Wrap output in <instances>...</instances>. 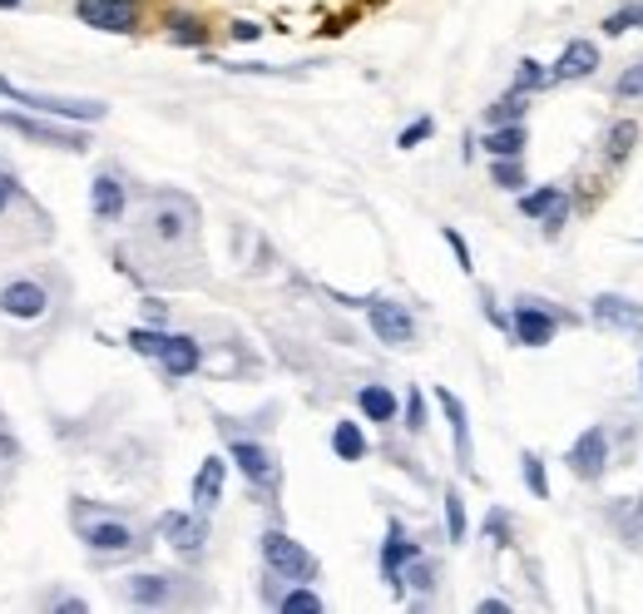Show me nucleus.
Returning <instances> with one entry per match:
<instances>
[{"mask_svg":"<svg viewBox=\"0 0 643 614\" xmlns=\"http://www.w3.org/2000/svg\"><path fill=\"white\" fill-rule=\"evenodd\" d=\"M144 317H148V322H154V327H164V322H168L164 297H144Z\"/></svg>","mask_w":643,"mask_h":614,"instance_id":"nucleus-44","label":"nucleus"},{"mask_svg":"<svg viewBox=\"0 0 643 614\" xmlns=\"http://www.w3.org/2000/svg\"><path fill=\"white\" fill-rule=\"evenodd\" d=\"M564 461H569V471L579 475V481H599V475L609 471V431H603V426H589V431L569 446Z\"/></svg>","mask_w":643,"mask_h":614,"instance_id":"nucleus-16","label":"nucleus"},{"mask_svg":"<svg viewBox=\"0 0 643 614\" xmlns=\"http://www.w3.org/2000/svg\"><path fill=\"white\" fill-rule=\"evenodd\" d=\"M223 481H228V461L223 456H208L193 475V511H203V515L213 511V505L223 501Z\"/></svg>","mask_w":643,"mask_h":614,"instance_id":"nucleus-21","label":"nucleus"},{"mask_svg":"<svg viewBox=\"0 0 643 614\" xmlns=\"http://www.w3.org/2000/svg\"><path fill=\"white\" fill-rule=\"evenodd\" d=\"M114 590H119V600L134 604V610H168V604H184V574L138 570V574H124Z\"/></svg>","mask_w":643,"mask_h":614,"instance_id":"nucleus-6","label":"nucleus"},{"mask_svg":"<svg viewBox=\"0 0 643 614\" xmlns=\"http://www.w3.org/2000/svg\"><path fill=\"white\" fill-rule=\"evenodd\" d=\"M228 35H233V40H243V45H247V40H257V35H263V25H257V20H233V25H228Z\"/></svg>","mask_w":643,"mask_h":614,"instance_id":"nucleus-42","label":"nucleus"},{"mask_svg":"<svg viewBox=\"0 0 643 614\" xmlns=\"http://www.w3.org/2000/svg\"><path fill=\"white\" fill-rule=\"evenodd\" d=\"M0 95L20 109H35V114H49V119H65V124H99L109 114L104 99H69V95H45V89H20L10 79H0Z\"/></svg>","mask_w":643,"mask_h":614,"instance_id":"nucleus-4","label":"nucleus"},{"mask_svg":"<svg viewBox=\"0 0 643 614\" xmlns=\"http://www.w3.org/2000/svg\"><path fill=\"white\" fill-rule=\"evenodd\" d=\"M40 610H65V614H89V600H79V594H69V590H45V594H40Z\"/></svg>","mask_w":643,"mask_h":614,"instance_id":"nucleus-36","label":"nucleus"},{"mask_svg":"<svg viewBox=\"0 0 643 614\" xmlns=\"http://www.w3.org/2000/svg\"><path fill=\"white\" fill-rule=\"evenodd\" d=\"M485 535H490V545H510V515L490 511L485 515Z\"/></svg>","mask_w":643,"mask_h":614,"instance_id":"nucleus-41","label":"nucleus"},{"mask_svg":"<svg viewBox=\"0 0 643 614\" xmlns=\"http://www.w3.org/2000/svg\"><path fill=\"white\" fill-rule=\"evenodd\" d=\"M15 204H25V184H20V174L0 158V218L15 213Z\"/></svg>","mask_w":643,"mask_h":614,"instance_id":"nucleus-31","label":"nucleus"},{"mask_svg":"<svg viewBox=\"0 0 643 614\" xmlns=\"http://www.w3.org/2000/svg\"><path fill=\"white\" fill-rule=\"evenodd\" d=\"M332 451H336V461H366V431L356 421H336L332 426Z\"/></svg>","mask_w":643,"mask_h":614,"instance_id":"nucleus-25","label":"nucleus"},{"mask_svg":"<svg viewBox=\"0 0 643 614\" xmlns=\"http://www.w3.org/2000/svg\"><path fill=\"white\" fill-rule=\"evenodd\" d=\"M441 238L451 243V253H455V263H461V273H475V263H470V243H465L455 228H441Z\"/></svg>","mask_w":643,"mask_h":614,"instance_id":"nucleus-40","label":"nucleus"},{"mask_svg":"<svg viewBox=\"0 0 643 614\" xmlns=\"http://www.w3.org/2000/svg\"><path fill=\"white\" fill-rule=\"evenodd\" d=\"M49 307H55V293H49L45 277L20 273L0 283V317H10V322H40Z\"/></svg>","mask_w":643,"mask_h":614,"instance_id":"nucleus-7","label":"nucleus"},{"mask_svg":"<svg viewBox=\"0 0 643 614\" xmlns=\"http://www.w3.org/2000/svg\"><path fill=\"white\" fill-rule=\"evenodd\" d=\"M401 416H406V431H421V426H425V392H421V386H411V392H406Z\"/></svg>","mask_w":643,"mask_h":614,"instance_id":"nucleus-39","label":"nucleus"},{"mask_svg":"<svg viewBox=\"0 0 643 614\" xmlns=\"http://www.w3.org/2000/svg\"><path fill=\"white\" fill-rule=\"evenodd\" d=\"M445 535H451V545H461L465 535H470V525H465V501H461V491H445Z\"/></svg>","mask_w":643,"mask_h":614,"instance_id":"nucleus-35","label":"nucleus"},{"mask_svg":"<svg viewBox=\"0 0 643 614\" xmlns=\"http://www.w3.org/2000/svg\"><path fill=\"white\" fill-rule=\"evenodd\" d=\"M544 85H550V65H540V59H520V65H514V85L510 89L534 95V89H544Z\"/></svg>","mask_w":643,"mask_h":614,"instance_id":"nucleus-32","label":"nucleus"},{"mask_svg":"<svg viewBox=\"0 0 643 614\" xmlns=\"http://www.w3.org/2000/svg\"><path fill=\"white\" fill-rule=\"evenodd\" d=\"M257 550H263V564H267V574L273 580H287V584H312L317 580V555L307 550L302 540H292L287 530H263V540H257Z\"/></svg>","mask_w":643,"mask_h":614,"instance_id":"nucleus-5","label":"nucleus"},{"mask_svg":"<svg viewBox=\"0 0 643 614\" xmlns=\"http://www.w3.org/2000/svg\"><path fill=\"white\" fill-rule=\"evenodd\" d=\"M629 30H643V0H629L603 15V35H629Z\"/></svg>","mask_w":643,"mask_h":614,"instance_id":"nucleus-30","label":"nucleus"},{"mask_svg":"<svg viewBox=\"0 0 643 614\" xmlns=\"http://www.w3.org/2000/svg\"><path fill=\"white\" fill-rule=\"evenodd\" d=\"M89 213L95 223H119L129 213V184L119 168H99L95 184H89Z\"/></svg>","mask_w":643,"mask_h":614,"instance_id":"nucleus-14","label":"nucleus"},{"mask_svg":"<svg viewBox=\"0 0 643 614\" xmlns=\"http://www.w3.org/2000/svg\"><path fill=\"white\" fill-rule=\"evenodd\" d=\"M520 475H524V485H530L534 501H550V475H544V461L534 451L520 456Z\"/></svg>","mask_w":643,"mask_h":614,"instance_id":"nucleus-34","label":"nucleus"},{"mask_svg":"<svg viewBox=\"0 0 643 614\" xmlns=\"http://www.w3.org/2000/svg\"><path fill=\"white\" fill-rule=\"evenodd\" d=\"M30 0H0V10H25Z\"/></svg>","mask_w":643,"mask_h":614,"instance_id":"nucleus-47","label":"nucleus"},{"mask_svg":"<svg viewBox=\"0 0 643 614\" xmlns=\"http://www.w3.org/2000/svg\"><path fill=\"white\" fill-rule=\"evenodd\" d=\"M524 109H530V95L510 89V95H500L495 105H485V124H520Z\"/></svg>","mask_w":643,"mask_h":614,"instance_id":"nucleus-26","label":"nucleus"},{"mask_svg":"<svg viewBox=\"0 0 643 614\" xmlns=\"http://www.w3.org/2000/svg\"><path fill=\"white\" fill-rule=\"evenodd\" d=\"M435 402H441L445 421H451V446H455V465L465 475L475 471V441H470V416H465V402L451 392V386H435Z\"/></svg>","mask_w":643,"mask_h":614,"instance_id":"nucleus-17","label":"nucleus"},{"mask_svg":"<svg viewBox=\"0 0 643 614\" xmlns=\"http://www.w3.org/2000/svg\"><path fill=\"white\" fill-rule=\"evenodd\" d=\"M356 412H362L366 421H376V426H391L396 416H401V402H396V392H391V386L366 382L362 392H356Z\"/></svg>","mask_w":643,"mask_h":614,"instance_id":"nucleus-22","label":"nucleus"},{"mask_svg":"<svg viewBox=\"0 0 643 614\" xmlns=\"http://www.w3.org/2000/svg\"><path fill=\"white\" fill-rule=\"evenodd\" d=\"M69 525L85 540V550L95 560H129V555L148 550V525L129 511H114V505H95L85 495L69 501Z\"/></svg>","mask_w":643,"mask_h":614,"instance_id":"nucleus-1","label":"nucleus"},{"mask_svg":"<svg viewBox=\"0 0 643 614\" xmlns=\"http://www.w3.org/2000/svg\"><path fill=\"white\" fill-rule=\"evenodd\" d=\"M599 69V45L594 40H569L564 55L550 65V85H574V79H589Z\"/></svg>","mask_w":643,"mask_h":614,"instance_id":"nucleus-20","label":"nucleus"},{"mask_svg":"<svg viewBox=\"0 0 643 614\" xmlns=\"http://www.w3.org/2000/svg\"><path fill=\"white\" fill-rule=\"evenodd\" d=\"M138 243L158 248V253L198 243V204L188 194H154L138 213Z\"/></svg>","mask_w":643,"mask_h":614,"instance_id":"nucleus-2","label":"nucleus"},{"mask_svg":"<svg viewBox=\"0 0 643 614\" xmlns=\"http://www.w3.org/2000/svg\"><path fill=\"white\" fill-rule=\"evenodd\" d=\"M431 134H435V119H431V114H421L415 124H406L401 134H396V149H415V144H425Z\"/></svg>","mask_w":643,"mask_h":614,"instance_id":"nucleus-37","label":"nucleus"},{"mask_svg":"<svg viewBox=\"0 0 643 614\" xmlns=\"http://www.w3.org/2000/svg\"><path fill=\"white\" fill-rule=\"evenodd\" d=\"M613 95H619V99H643V59H639V65H629L619 79H613Z\"/></svg>","mask_w":643,"mask_h":614,"instance_id":"nucleus-38","label":"nucleus"},{"mask_svg":"<svg viewBox=\"0 0 643 614\" xmlns=\"http://www.w3.org/2000/svg\"><path fill=\"white\" fill-rule=\"evenodd\" d=\"M164 35H168V45H184V50H203L208 45V25L198 15H188V10H168Z\"/></svg>","mask_w":643,"mask_h":614,"instance_id":"nucleus-23","label":"nucleus"},{"mask_svg":"<svg viewBox=\"0 0 643 614\" xmlns=\"http://www.w3.org/2000/svg\"><path fill=\"white\" fill-rule=\"evenodd\" d=\"M15 456H20V446H15V441H10V436H5V431H0V461H15Z\"/></svg>","mask_w":643,"mask_h":614,"instance_id":"nucleus-45","label":"nucleus"},{"mask_svg":"<svg viewBox=\"0 0 643 614\" xmlns=\"http://www.w3.org/2000/svg\"><path fill=\"white\" fill-rule=\"evenodd\" d=\"M75 20L99 35H134L144 25V6L138 0H75Z\"/></svg>","mask_w":643,"mask_h":614,"instance_id":"nucleus-9","label":"nucleus"},{"mask_svg":"<svg viewBox=\"0 0 643 614\" xmlns=\"http://www.w3.org/2000/svg\"><path fill=\"white\" fill-rule=\"evenodd\" d=\"M559 322L564 317L554 313V307H544L540 297H520L514 313H510V337L520 347H550L554 332H559Z\"/></svg>","mask_w":643,"mask_h":614,"instance_id":"nucleus-12","label":"nucleus"},{"mask_svg":"<svg viewBox=\"0 0 643 614\" xmlns=\"http://www.w3.org/2000/svg\"><path fill=\"white\" fill-rule=\"evenodd\" d=\"M273 604L282 614H317V610H322V594L307 590V584H292L287 594H273Z\"/></svg>","mask_w":643,"mask_h":614,"instance_id":"nucleus-29","label":"nucleus"},{"mask_svg":"<svg viewBox=\"0 0 643 614\" xmlns=\"http://www.w3.org/2000/svg\"><path fill=\"white\" fill-rule=\"evenodd\" d=\"M366 322H372V337L386 347H411L415 342V317L406 303L396 297H366Z\"/></svg>","mask_w":643,"mask_h":614,"instance_id":"nucleus-11","label":"nucleus"},{"mask_svg":"<svg viewBox=\"0 0 643 614\" xmlns=\"http://www.w3.org/2000/svg\"><path fill=\"white\" fill-rule=\"evenodd\" d=\"M129 352H138V357H148V362H154L158 352H164V342H168V332L164 327H154V322H138V327H129Z\"/></svg>","mask_w":643,"mask_h":614,"instance_id":"nucleus-27","label":"nucleus"},{"mask_svg":"<svg viewBox=\"0 0 643 614\" xmlns=\"http://www.w3.org/2000/svg\"><path fill=\"white\" fill-rule=\"evenodd\" d=\"M510 610V600H480V614H505Z\"/></svg>","mask_w":643,"mask_h":614,"instance_id":"nucleus-46","label":"nucleus"},{"mask_svg":"<svg viewBox=\"0 0 643 614\" xmlns=\"http://www.w3.org/2000/svg\"><path fill=\"white\" fill-rule=\"evenodd\" d=\"M480 144H485L490 158H520L524 144H530V134H524V124H490V134H485Z\"/></svg>","mask_w":643,"mask_h":614,"instance_id":"nucleus-24","label":"nucleus"},{"mask_svg":"<svg viewBox=\"0 0 643 614\" xmlns=\"http://www.w3.org/2000/svg\"><path fill=\"white\" fill-rule=\"evenodd\" d=\"M158 540L188 564L203 560L208 555V515L203 511H164L158 515Z\"/></svg>","mask_w":643,"mask_h":614,"instance_id":"nucleus-8","label":"nucleus"},{"mask_svg":"<svg viewBox=\"0 0 643 614\" xmlns=\"http://www.w3.org/2000/svg\"><path fill=\"white\" fill-rule=\"evenodd\" d=\"M415 555H421V545L406 535V525L401 520L386 525V540H381V580L391 584V594H401V570L415 560Z\"/></svg>","mask_w":643,"mask_h":614,"instance_id":"nucleus-19","label":"nucleus"},{"mask_svg":"<svg viewBox=\"0 0 643 614\" xmlns=\"http://www.w3.org/2000/svg\"><path fill=\"white\" fill-rule=\"evenodd\" d=\"M154 362H158V372H164L168 382H188V376L203 366V342H198L193 332H168L164 352H158Z\"/></svg>","mask_w":643,"mask_h":614,"instance_id":"nucleus-15","label":"nucleus"},{"mask_svg":"<svg viewBox=\"0 0 643 614\" xmlns=\"http://www.w3.org/2000/svg\"><path fill=\"white\" fill-rule=\"evenodd\" d=\"M639 376H643V366H639Z\"/></svg>","mask_w":643,"mask_h":614,"instance_id":"nucleus-48","label":"nucleus"},{"mask_svg":"<svg viewBox=\"0 0 643 614\" xmlns=\"http://www.w3.org/2000/svg\"><path fill=\"white\" fill-rule=\"evenodd\" d=\"M520 213L540 218L544 233L554 238L564 228V218H569V194H564L559 184H544V188H534V194H520Z\"/></svg>","mask_w":643,"mask_h":614,"instance_id":"nucleus-18","label":"nucleus"},{"mask_svg":"<svg viewBox=\"0 0 643 614\" xmlns=\"http://www.w3.org/2000/svg\"><path fill=\"white\" fill-rule=\"evenodd\" d=\"M0 129L20 134L25 144H40V149H65V154H85L89 149L85 124H65V119L35 114V109H0Z\"/></svg>","mask_w":643,"mask_h":614,"instance_id":"nucleus-3","label":"nucleus"},{"mask_svg":"<svg viewBox=\"0 0 643 614\" xmlns=\"http://www.w3.org/2000/svg\"><path fill=\"white\" fill-rule=\"evenodd\" d=\"M623 540H629V545H639V540H643V495H639V511H633V515H629V525H623Z\"/></svg>","mask_w":643,"mask_h":614,"instance_id":"nucleus-43","label":"nucleus"},{"mask_svg":"<svg viewBox=\"0 0 643 614\" xmlns=\"http://www.w3.org/2000/svg\"><path fill=\"white\" fill-rule=\"evenodd\" d=\"M490 184L505 188V194H520L524 188V168L520 158H490Z\"/></svg>","mask_w":643,"mask_h":614,"instance_id":"nucleus-33","label":"nucleus"},{"mask_svg":"<svg viewBox=\"0 0 643 614\" xmlns=\"http://www.w3.org/2000/svg\"><path fill=\"white\" fill-rule=\"evenodd\" d=\"M589 317H594V327H603V332L643 337V303H629V297H619V293H599V297H594Z\"/></svg>","mask_w":643,"mask_h":614,"instance_id":"nucleus-13","label":"nucleus"},{"mask_svg":"<svg viewBox=\"0 0 643 614\" xmlns=\"http://www.w3.org/2000/svg\"><path fill=\"white\" fill-rule=\"evenodd\" d=\"M633 144H639V124H633V119H619V124L609 129V139H603V154H609V164H623V158L633 154Z\"/></svg>","mask_w":643,"mask_h":614,"instance_id":"nucleus-28","label":"nucleus"},{"mask_svg":"<svg viewBox=\"0 0 643 614\" xmlns=\"http://www.w3.org/2000/svg\"><path fill=\"white\" fill-rule=\"evenodd\" d=\"M228 461L247 475V485H253V491H277V485H282V465H277V456L267 451L263 441H253V436H233V431H228Z\"/></svg>","mask_w":643,"mask_h":614,"instance_id":"nucleus-10","label":"nucleus"}]
</instances>
